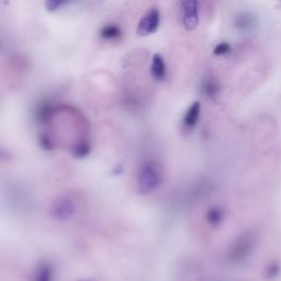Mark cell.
<instances>
[{
    "label": "cell",
    "mask_w": 281,
    "mask_h": 281,
    "mask_svg": "<svg viewBox=\"0 0 281 281\" xmlns=\"http://www.w3.org/2000/svg\"><path fill=\"white\" fill-rule=\"evenodd\" d=\"M256 245V236L253 232H245L240 235L229 247L227 258L231 263L239 264L251 256Z\"/></svg>",
    "instance_id": "obj_1"
},
{
    "label": "cell",
    "mask_w": 281,
    "mask_h": 281,
    "mask_svg": "<svg viewBox=\"0 0 281 281\" xmlns=\"http://www.w3.org/2000/svg\"><path fill=\"white\" fill-rule=\"evenodd\" d=\"M159 20H161L159 11L157 9L150 10L138 22L136 34L139 36H146L155 33L159 27Z\"/></svg>",
    "instance_id": "obj_2"
},
{
    "label": "cell",
    "mask_w": 281,
    "mask_h": 281,
    "mask_svg": "<svg viewBox=\"0 0 281 281\" xmlns=\"http://www.w3.org/2000/svg\"><path fill=\"white\" fill-rule=\"evenodd\" d=\"M198 0H181L182 7V23L187 30H195L199 23L198 15Z\"/></svg>",
    "instance_id": "obj_3"
},
{
    "label": "cell",
    "mask_w": 281,
    "mask_h": 281,
    "mask_svg": "<svg viewBox=\"0 0 281 281\" xmlns=\"http://www.w3.org/2000/svg\"><path fill=\"white\" fill-rule=\"evenodd\" d=\"M200 113H201V105L199 101H196L189 107L186 116H184V119H183L184 125L189 127V129H193V127H195L198 123V121H199Z\"/></svg>",
    "instance_id": "obj_4"
},
{
    "label": "cell",
    "mask_w": 281,
    "mask_h": 281,
    "mask_svg": "<svg viewBox=\"0 0 281 281\" xmlns=\"http://www.w3.org/2000/svg\"><path fill=\"white\" fill-rule=\"evenodd\" d=\"M151 74L153 78L156 80H163L166 77V66L163 57L159 54H155L153 56Z\"/></svg>",
    "instance_id": "obj_5"
},
{
    "label": "cell",
    "mask_w": 281,
    "mask_h": 281,
    "mask_svg": "<svg viewBox=\"0 0 281 281\" xmlns=\"http://www.w3.org/2000/svg\"><path fill=\"white\" fill-rule=\"evenodd\" d=\"M206 220L208 224L212 227H218L224 220V211L220 207H212L207 211Z\"/></svg>",
    "instance_id": "obj_6"
},
{
    "label": "cell",
    "mask_w": 281,
    "mask_h": 281,
    "mask_svg": "<svg viewBox=\"0 0 281 281\" xmlns=\"http://www.w3.org/2000/svg\"><path fill=\"white\" fill-rule=\"evenodd\" d=\"M202 92L207 96L208 98H214L216 95L220 92L219 82L214 79H206L202 84Z\"/></svg>",
    "instance_id": "obj_7"
},
{
    "label": "cell",
    "mask_w": 281,
    "mask_h": 281,
    "mask_svg": "<svg viewBox=\"0 0 281 281\" xmlns=\"http://www.w3.org/2000/svg\"><path fill=\"white\" fill-rule=\"evenodd\" d=\"M121 35V30L118 25L109 24L106 25L100 31V36L105 40H116Z\"/></svg>",
    "instance_id": "obj_8"
},
{
    "label": "cell",
    "mask_w": 281,
    "mask_h": 281,
    "mask_svg": "<svg viewBox=\"0 0 281 281\" xmlns=\"http://www.w3.org/2000/svg\"><path fill=\"white\" fill-rule=\"evenodd\" d=\"M280 266L276 263H272L269 267L267 268V270H266V277L267 279H276L278 276H279V273H280Z\"/></svg>",
    "instance_id": "obj_9"
},
{
    "label": "cell",
    "mask_w": 281,
    "mask_h": 281,
    "mask_svg": "<svg viewBox=\"0 0 281 281\" xmlns=\"http://www.w3.org/2000/svg\"><path fill=\"white\" fill-rule=\"evenodd\" d=\"M229 51H231V45H229V44L226 42H222L214 48L213 53L218 56H222V55H225V54L229 53Z\"/></svg>",
    "instance_id": "obj_10"
},
{
    "label": "cell",
    "mask_w": 281,
    "mask_h": 281,
    "mask_svg": "<svg viewBox=\"0 0 281 281\" xmlns=\"http://www.w3.org/2000/svg\"><path fill=\"white\" fill-rule=\"evenodd\" d=\"M68 0H46L45 7L49 11H55L62 7L63 5H65Z\"/></svg>",
    "instance_id": "obj_11"
}]
</instances>
